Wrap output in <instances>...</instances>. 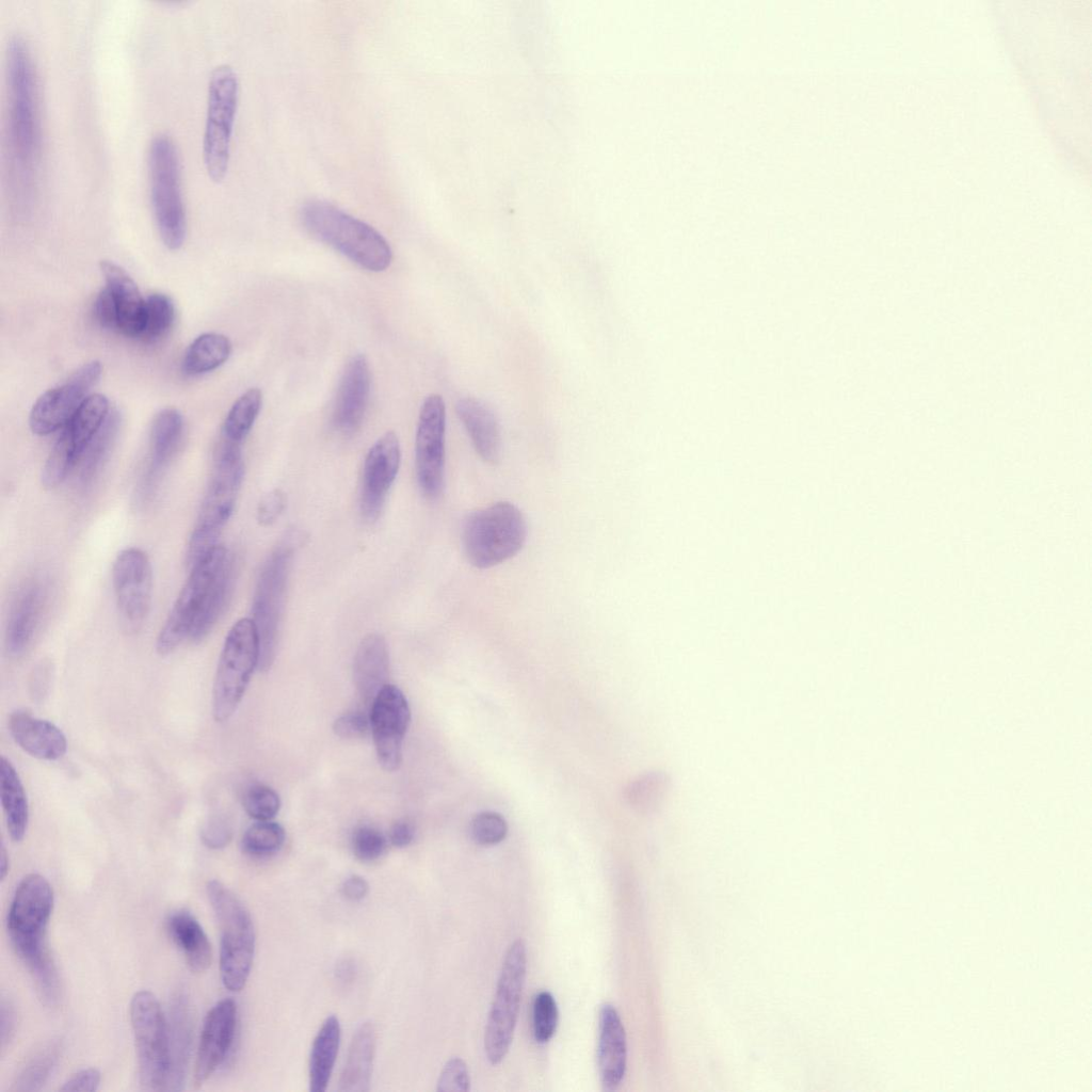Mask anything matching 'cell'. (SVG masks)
Here are the masks:
<instances>
[{
    "mask_svg": "<svg viewBox=\"0 0 1092 1092\" xmlns=\"http://www.w3.org/2000/svg\"><path fill=\"white\" fill-rule=\"evenodd\" d=\"M79 454L65 431L52 447L42 471V484L46 488L59 486L75 469Z\"/></svg>",
    "mask_w": 1092,
    "mask_h": 1092,
    "instance_id": "b9f144b4",
    "label": "cell"
},
{
    "mask_svg": "<svg viewBox=\"0 0 1092 1092\" xmlns=\"http://www.w3.org/2000/svg\"><path fill=\"white\" fill-rule=\"evenodd\" d=\"M284 828L273 821H257L247 828L241 839L242 851L253 857L270 856L285 842Z\"/></svg>",
    "mask_w": 1092,
    "mask_h": 1092,
    "instance_id": "ab89813d",
    "label": "cell"
},
{
    "mask_svg": "<svg viewBox=\"0 0 1092 1092\" xmlns=\"http://www.w3.org/2000/svg\"><path fill=\"white\" fill-rule=\"evenodd\" d=\"M0 1013L1 1048L4 1049L15 1033L16 1012L10 1001L2 999Z\"/></svg>",
    "mask_w": 1092,
    "mask_h": 1092,
    "instance_id": "11a10c76",
    "label": "cell"
},
{
    "mask_svg": "<svg viewBox=\"0 0 1092 1092\" xmlns=\"http://www.w3.org/2000/svg\"><path fill=\"white\" fill-rule=\"evenodd\" d=\"M101 1081V1074L95 1067L82 1069L73 1074L63 1086L61 1091L94 1092Z\"/></svg>",
    "mask_w": 1092,
    "mask_h": 1092,
    "instance_id": "f5cc1de1",
    "label": "cell"
},
{
    "mask_svg": "<svg viewBox=\"0 0 1092 1092\" xmlns=\"http://www.w3.org/2000/svg\"><path fill=\"white\" fill-rule=\"evenodd\" d=\"M446 405L441 396L429 395L421 404L416 438L415 467L418 485L428 498L444 487Z\"/></svg>",
    "mask_w": 1092,
    "mask_h": 1092,
    "instance_id": "5bb4252c",
    "label": "cell"
},
{
    "mask_svg": "<svg viewBox=\"0 0 1092 1092\" xmlns=\"http://www.w3.org/2000/svg\"><path fill=\"white\" fill-rule=\"evenodd\" d=\"M237 1005L231 998L218 1001L207 1013L200 1031L193 1073L199 1088L226 1059L236 1033Z\"/></svg>",
    "mask_w": 1092,
    "mask_h": 1092,
    "instance_id": "d6986e66",
    "label": "cell"
},
{
    "mask_svg": "<svg viewBox=\"0 0 1092 1092\" xmlns=\"http://www.w3.org/2000/svg\"><path fill=\"white\" fill-rule=\"evenodd\" d=\"M53 903V890L47 879L30 873L16 886L6 917L11 944L30 971L38 995L46 999L61 993L58 969L46 940Z\"/></svg>",
    "mask_w": 1092,
    "mask_h": 1092,
    "instance_id": "6da1fadb",
    "label": "cell"
},
{
    "mask_svg": "<svg viewBox=\"0 0 1092 1092\" xmlns=\"http://www.w3.org/2000/svg\"><path fill=\"white\" fill-rule=\"evenodd\" d=\"M239 83L231 66H216L208 83L203 160L209 178L221 182L227 175L230 142L238 107Z\"/></svg>",
    "mask_w": 1092,
    "mask_h": 1092,
    "instance_id": "30bf717a",
    "label": "cell"
},
{
    "mask_svg": "<svg viewBox=\"0 0 1092 1092\" xmlns=\"http://www.w3.org/2000/svg\"><path fill=\"white\" fill-rule=\"evenodd\" d=\"M469 833L476 844L481 846H493L499 844L505 838L508 824L499 814L494 812H482L471 819Z\"/></svg>",
    "mask_w": 1092,
    "mask_h": 1092,
    "instance_id": "f6af8a7d",
    "label": "cell"
},
{
    "mask_svg": "<svg viewBox=\"0 0 1092 1092\" xmlns=\"http://www.w3.org/2000/svg\"><path fill=\"white\" fill-rule=\"evenodd\" d=\"M285 508V496L279 489H274L262 497L257 509V519L262 526H270L276 521Z\"/></svg>",
    "mask_w": 1092,
    "mask_h": 1092,
    "instance_id": "816d5d0a",
    "label": "cell"
},
{
    "mask_svg": "<svg viewBox=\"0 0 1092 1092\" xmlns=\"http://www.w3.org/2000/svg\"><path fill=\"white\" fill-rule=\"evenodd\" d=\"M168 1028L170 1069L165 1091L184 1088L192 1045V1015L187 996L178 992L172 999Z\"/></svg>",
    "mask_w": 1092,
    "mask_h": 1092,
    "instance_id": "4316f807",
    "label": "cell"
},
{
    "mask_svg": "<svg viewBox=\"0 0 1092 1092\" xmlns=\"http://www.w3.org/2000/svg\"><path fill=\"white\" fill-rule=\"evenodd\" d=\"M351 846L353 854L357 860L373 862L385 853L387 840L375 828L362 825L354 831Z\"/></svg>",
    "mask_w": 1092,
    "mask_h": 1092,
    "instance_id": "bcb514c9",
    "label": "cell"
},
{
    "mask_svg": "<svg viewBox=\"0 0 1092 1092\" xmlns=\"http://www.w3.org/2000/svg\"><path fill=\"white\" fill-rule=\"evenodd\" d=\"M9 868H10L9 854L6 852V849H5L4 845L2 844V846H1V854H0V879H1V881H3L5 879V877L7 876Z\"/></svg>",
    "mask_w": 1092,
    "mask_h": 1092,
    "instance_id": "91938a15",
    "label": "cell"
},
{
    "mask_svg": "<svg viewBox=\"0 0 1092 1092\" xmlns=\"http://www.w3.org/2000/svg\"><path fill=\"white\" fill-rule=\"evenodd\" d=\"M180 179L175 143L165 133L156 134L148 149L149 198L160 238L172 251L182 246L187 234Z\"/></svg>",
    "mask_w": 1092,
    "mask_h": 1092,
    "instance_id": "52a82bcc",
    "label": "cell"
},
{
    "mask_svg": "<svg viewBox=\"0 0 1092 1092\" xmlns=\"http://www.w3.org/2000/svg\"><path fill=\"white\" fill-rule=\"evenodd\" d=\"M7 725L19 748L35 758L58 760L67 751L66 737L55 724L36 718L25 709L13 711Z\"/></svg>",
    "mask_w": 1092,
    "mask_h": 1092,
    "instance_id": "cb8c5ba5",
    "label": "cell"
},
{
    "mask_svg": "<svg viewBox=\"0 0 1092 1092\" xmlns=\"http://www.w3.org/2000/svg\"><path fill=\"white\" fill-rule=\"evenodd\" d=\"M94 318L103 328L112 331L118 328L116 306L107 287L98 293L94 302Z\"/></svg>",
    "mask_w": 1092,
    "mask_h": 1092,
    "instance_id": "f907efd6",
    "label": "cell"
},
{
    "mask_svg": "<svg viewBox=\"0 0 1092 1092\" xmlns=\"http://www.w3.org/2000/svg\"><path fill=\"white\" fill-rule=\"evenodd\" d=\"M47 598V585L41 579H31L19 590L10 610L5 631V648L10 656L22 655L32 642Z\"/></svg>",
    "mask_w": 1092,
    "mask_h": 1092,
    "instance_id": "7402d4cb",
    "label": "cell"
},
{
    "mask_svg": "<svg viewBox=\"0 0 1092 1092\" xmlns=\"http://www.w3.org/2000/svg\"><path fill=\"white\" fill-rule=\"evenodd\" d=\"M295 543L285 540L264 560L254 591L252 620L259 640L258 670L268 671L274 662L287 585Z\"/></svg>",
    "mask_w": 1092,
    "mask_h": 1092,
    "instance_id": "ba28073f",
    "label": "cell"
},
{
    "mask_svg": "<svg viewBox=\"0 0 1092 1092\" xmlns=\"http://www.w3.org/2000/svg\"><path fill=\"white\" fill-rule=\"evenodd\" d=\"M527 971V950L521 938L508 948L488 1013L484 1050L491 1064H499L511 1046Z\"/></svg>",
    "mask_w": 1092,
    "mask_h": 1092,
    "instance_id": "8fae6325",
    "label": "cell"
},
{
    "mask_svg": "<svg viewBox=\"0 0 1092 1092\" xmlns=\"http://www.w3.org/2000/svg\"><path fill=\"white\" fill-rule=\"evenodd\" d=\"M262 405V392L257 387L245 390L231 405L222 427L221 436L242 444L251 432Z\"/></svg>",
    "mask_w": 1092,
    "mask_h": 1092,
    "instance_id": "f35d334b",
    "label": "cell"
},
{
    "mask_svg": "<svg viewBox=\"0 0 1092 1092\" xmlns=\"http://www.w3.org/2000/svg\"><path fill=\"white\" fill-rule=\"evenodd\" d=\"M340 893L347 900L357 902L368 895L369 884L363 877L352 874L341 883Z\"/></svg>",
    "mask_w": 1092,
    "mask_h": 1092,
    "instance_id": "db71d44e",
    "label": "cell"
},
{
    "mask_svg": "<svg viewBox=\"0 0 1092 1092\" xmlns=\"http://www.w3.org/2000/svg\"><path fill=\"white\" fill-rule=\"evenodd\" d=\"M369 729V714L362 710L347 712L338 717L333 724L335 735L347 739L363 737Z\"/></svg>",
    "mask_w": 1092,
    "mask_h": 1092,
    "instance_id": "c3c4849f",
    "label": "cell"
},
{
    "mask_svg": "<svg viewBox=\"0 0 1092 1092\" xmlns=\"http://www.w3.org/2000/svg\"><path fill=\"white\" fill-rule=\"evenodd\" d=\"M389 653L380 633H369L359 643L353 662V681L366 705L388 684Z\"/></svg>",
    "mask_w": 1092,
    "mask_h": 1092,
    "instance_id": "484cf974",
    "label": "cell"
},
{
    "mask_svg": "<svg viewBox=\"0 0 1092 1092\" xmlns=\"http://www.w3.org/2000/svg\"><path fill=\"white\" fill-rule=\"evenodd\" d=\"M112 584L118 612L130 629H138L148 615L151 603L152 571L142 549H123L112 566Z\"/></svg>",
    "mask_w": 1092,
    "mask_h": 1092,
    "instance_id": "9a60e30c",
    "label": "cell"
},
{
    "mask_svg": "<svg viewBox=\"0 0 1092 1092\" xmlns=\"http://www.w3.org/2000/svg\"><path fill=\"white\" fill-rule=\"evenodd\" d=\"M370 729L381 767L392 772L402 761V745L411 722V710L403 692L387 684L370 705Z\"/></svg>",
    "mask_w": 1092,
    "mask_h": 1092,
    "instance_id": "2e32d148",
    "label": "cell"
},
{
    "mask_svg": "<svg viewBox=\"0 0 1092 1092\" xmlns=\"http://www.w3.org/2000/svg\"><path fill=\"white\" fill-rule=\"evenodd\" d=\"M258 660L256 626L250 617L240 619L225 638L214 676L211 704L216 722H225L234 714L258 668Z\"/></svg>",
    "mask_w": 1092,
    "mask_h": 1092,
    "instance_id": "9c48e42d",
    "label": "cell"
},
{
    "mask_svg": "<svg viewBox=\"0 0 1092 1092\" xmlns=\"http://www.w3.org/2000/svg\"><path fill=\"white\" fill-rule=\"evenodd\" d=\"M371 390V372L368 359L356 354L347 363L335 397L333 421L343 433L356 431L365 417Z\"/></svg>",
    "mask_w": 1092,
    "mask_h": 1092,
    "instance_id": "44dd1931",
    "label": "cell"
},
{
    "mask_svg": "<svg viewBox=\"0 0 1092 1092\" xmlns=\"http://www.w3.org/2000/svg\"><path fill=\"white\" fill-rule=\"evenodd\" d=\"M231 557L223 545H219L190 569V575L158 635L156 651L160 656L173 653L190 637L213 583Z\"/></svg>",
    "mask_w": 1092,
    "mask_h": 1092,
    "instance_id": "4fadbf2b",
    "label": "cell"
},
{
    "mask_svg": "<svg viewBox=\"0 0 1092 1092\" xmlns=\"http://www.w3.org/2000/svg\"><path fill=\"white\" fill-rule=\"evenodd\" d=\"M357 973L355 962L350 958L341 959L335 967V976L339 983L343 985L351 984Z\"/></svg>",
    "mask_w": 1092,
    "mask_h": 1092,
    "instance_id": "6f0895ef",
    "label": "cell"
},
{
    "mask_svg": "<svg viewBox=\"0 0 1092 1092\" xmlns=\"http://www.w3.org/2000/svg\"><path fill=\"white\" fill-rule=\"evenodd\" d=\"M559 1011L553 995L548 991L539 992L532 1003V1031L537 1043L548 1042L555 1034Z\"/></svg>",
    "mask_w": 1092,
    "mask_h": 1092,
    "instance_id": "7bdbcfd3",
    "label": "cell"
},
{
    "mask_svg": "<svg viewBox=\"0 0 1092 1092\" xmlns=\"http://www.w3.org/2000/svg\"><path fill=\"white\" fill-rule=\"evenodd\" d=\"M341 1039L336 1015H328L318 1030L310 1049L308 1082L310 1092H324L328 1086Z\"/></svg>",
    "mask_w": 1092,
    "mask_h": 1092,
    "instance_id": "4dcf8cb0",
    "label": "cell"
},
{
    "mask_svg": "<svg viewBox=\"0 0 1092 1092\" xmlns=\"http://www.w3.org/2000/svg\"><path fill=\"white\" fill-rule=\"evenodd\" d=\"M46 676H47L46 671L43 670V668L38 669V671L34 674V676H33V685H32V689L34 690L33 691L34 694H38V696L44 694V690H45V688H47V684H48L47 682L48 678H45Z\"/></svg>",
    "mask_w": 1092,
    "mask_h": 1092,
    "instance_id": "680465c9",
    "label": "cell"
},
{
    "mask_svg": "<svg viewBox=\"0 0 1092 1092\" xmlns=\"http://www.w3.org/2000/svg\"><path fill=\"white\" fill-rule=\"evenodd\" d=\"M415 836V829L411 822L406 820H398L392 824L389 831V841L397 848H404L408 846Z\"/></svg>",
    "mask_w": 1092,
    "mask_h": 1092,
    "instance_id": "9f6ffc18",
    "label": "cell"
},
{
    "mask_svg": "<svg viewBox=\"0 0 1092 1092\" xmlns=\"http://www.w3.org/2000/svg\"><path fill=\"white\" fill-rule=\"evenodd\" d=\"M119 427L118 412H110L101 428L81 452L75 468H77L78 481L83 487L93 482L107 463L115 445Z\"/></svg>",
    "mask_w": 1092,
    "mask_h": 1092,
    "instance_id": "d6a6232c",
    "label": "cell"
},
{
    "mask_svg": "<svg viewBox=\"0 0 1092 1092\" xmlns=\"http://www.w3.org/2000/svg\"><path fill=\"white\" fill-rule=\"evenodd\" d=\"M243 807L251 818L257 821H268L277 815L280 800L271 787L255 784L245 791Z\"/></svg>",
    "mask_w": 1092,
    "mask_h": 1092,
    "instance_id": "ee69618b",
    "label": "cell"
},
{
    "mask_svg": "<svg viewBox=\"0 0 1092 1092\" xmlns=\"http://www.w3.org/2000/svg\"><path fill=\"white\" fill-rule=\"evenodd\" d=\"M166 931L183 954L190 970L206 971L212 960L210 941L198 920L187 910L172 912L166 919Z\"/></svg>",
    "mask_w": 1092,
    "mask_h": 1092,
    "instance_id": "f1b7e54d",
    "label": "cell"
},
{
    "mask_svg": "<svg viewBox=\"0 0 1092 1092\" xmlns=\"http://www.w3.org/2000/svg\"><path fill=\"white\" fill-rule=\"evenodd\" d=\"M672 778L663 770H652L632 780L625 789L628 805L641 815H653L665 803Z\"/></svg>",
    "mask_w": 1092,
    "mask_h": 1092,
    "instance_id": "836d02e7",
    "label": "cell"
},
{
    "mask_svg": "<svg viewBox=\"0 0 1092 1092\" xmlns=\"http://www.w3.org/2000/svg\"><path fill=\"white\" fill-rule=\"evenodd\" d=\"M0 791L9 835L14 842H19L28 829V800L15 767L4 756L0 764Z\"/></svg>",
    "mask_w": 1092,
    "mask_h": 1092,
    "instance_id": "1f68e13d",
    "label": "cell"
},
{
    "mask_svg": "<svg viewBox=\"0 0 1092 1092\" xmlns=\"http://www.w3.org/2000/svg\"><path fill=\"white\" fill-rule=\"evenodd\" d=\"M236 579L234 556L213 583L207 599L194 622L189 639L199 642L208 636L228 605Z\"/></svg>",
    "mask_w": 1092,
    "mask_h": 1092,
    "instance_id": "e575fe53",
    "label": "cell"
},
{
    "mask_svg": "<svg viewBox=\"0 0 1092 1092\" xmlns=\"http://www.w3.org/2000/svg\"><path fill=\"white\" fill-rule=\"evenodd\" d=\"M375 1045V1028L371 1022H364L351 1040L347 1060L339 1077L338 1091H369Z\"/></svg>",
    "mask_w": 1092,
    "mask_h": 1092,
    "instance_id": "f546056e",
    "label": "cell"
},
{
    "mask_svg": "<svg viewBox=\"0 0 1092 1092\" xmlns=\"http://www.w3.org/2000/svg\"><path fill=\"white\" fill-rule=\"evenodd\" d=\"M100 270L117 310V332L127 337H140L145 316V300L129 274L116 263L101 260Z\"/></svg>",
    "mask_w": 1092,
    "mask_h": 1092,
    "instance_id": "d4e9b609",
    "label": "cell"
},
{
    "mask_svg": "<svg viewBox=\"0 0 1092 1092\" xmlns=\"http://www.w3.org/2000/svg\"><path fill=\"white\" fill-rule=\"evenodd\" d=\"M597 1066L603 1088L616 1090L626 1073L627 1042L620 1014L609 1002L598 1012Z\"/></svg>",
    "mask_w": 1092,
    "mask_h": 1092,
    "instance_id": "603a6c76",
    "label": "cell"
},
{
    "mask_svg": "<svg viewBox=\"0 0 1092 1092\" xmlns=\"http://www.w3.org/2000/svg\"><path fill=\"white\" fill-rule=\"evenodd\" d=\"M174 319L172 300L163 293H151L145 300L144 324L139 338L146 342L160 340L171 330Z\"/></svg>",
    "mask_w": 1092,
    "mask_h": 1092,
    "instance_id": "60d3db41",
    "label": "cell"
},
{
    "mask_svg": "<svg viewBox=\"0 0 1092 1092\" xmlns=\"http://www.w3.org/2000/svg\"><path fill=\"white\" fill-rule=\"evenodd\" d=\"M100 374V363L93 360L80 367L65 383L45 391L30 412L31 431L48 435L66 427Z\"/></svg>",
    "mask_w": 1092,
    "mask_h": 1092,
    "instance_id": "e0dca14e",
    "label": "cell"
},
{
    "mask_svg": "<svg viewBox=\"0 0 1092 1092\" xmlns=\"http://www.w3.org/2000/svg\"><path fill=\"white\" fill-rule=\"evenodd\" d=\"M232 838V828L223 817L211 818L202 829L200 839L209 849L225 848Z\"/></svg>",
    "mask_w": 1092,
    "mask_h": 1092,
    "instance_id": "681fc988",
    "label": "cell"
},
{
    "mask_svg": "<svg viewBox=\"0 0 1092 1092\" xmlns=\"http://www.w3.org/2000/svg\"><path fill=\"white\" fill-rule=\"evenodd\" d=\"M401 449L397 434L384 433L369 449L363 467L360 512L367 521L380 516L387 494L398 475Z\"/></svg>",
    "mask_w": 1092,
    "mask_h": 1092,
    "instance_id": "ac0fdd59",
    "label": "cell"
},
{
    "mask_svg": "<svg viewBox=\"0 0 1092 1092\" xmlns=\"http://www.w3.org/2000/svg\"><path fill=\"white\" fill-rule=\"evenodd\" d=\"M61 1046L51 1041L36 1049L20 1066L12 1083V1091H39L51 1076L59 1057Z\"/></svg>",
    "mask_w": 1092,
    "mask_h": 1092,
    "instance_id": "74e56055",
    "label": "cell"
},
{
    "mask_svg": "<svg viewBox=\"0 0 1092 1092\" xmlns=\"http://www.w3.org/2000/svg\"><path fill=\"white\" fill-rule=\"evenodd\" d=\"M231 342L219 333H205L195 338L186 351L182 370L188 375H199L222 366L230 356Z\"/></svg>",
    "mask_w": 1092,
    "mask_h": 1092,
    "instance_id": "d590c367",
    "label": "cell"
},
{
    "mask_svg": "<svg viewBox=\"0 0 1092 1092\" xmlns=\"http://www.w3.org/2000/svg\"><path fill=\"white\" fill-rule=\"evenodd\" d=\"M456 413L480 457L488 463L497 462L501 437L494 412L481 400L466 397L457 401Z\"/></svg>",
    "mask_w": 1092,
    "mask_h": 1092,
    "instance_id": "83f0119b",
    "label": "cell"
},
{
    "mask_svg": "<svg viewBox=\"0 0 1092 1092\" xmlns=\"http://www.w3.org/2000/svg\"><path fill=\"white\" fill-rule=\"evenodd\" d=\"M303 227L360 268L385 271L392 261L387 240L371 225L324 200L314 199L300 209Z\"/></svg>",
    "mask_w": 1092,
    "mask_h": 1092,
    "instance_id": "3957f363",
    "label": "cell"
},
{
    "mask_svg": "<svg viewBox=\"0 0 1092 1092\" xmlns=\"http://www.w3.org/2000/svg\"><path fill=\"white\" fill-rule=\"evenodd\" d=\"M243 477L241 445L221 436L214 450L209 483L187 547L191 558L199 559L220 545L221 532L235 510Z\"/></svg>",
    "mask_w": 1092,
    "mask_h": 1092,
    "instance_id": "277c9868",
    "label": "cell"
},
{
    "mask_svg": "<svg viewBox=\"0 0 1092 1092\" xmlns=\"http://www.w3.org/2000/svg\"><path fill=\"white\" fill-rule=\"evenodd\" d=\"M527 539V524L520 510L509 501L478 509L466 516L462 546L468 562L489 568L514 557Z\"/></svg>",
    "mask_w": 1092,
    "mask_h": 1092,
    "instance_id": "8992f818",
    "label": "cell"
},
{
    "mask_svg": "<svg viewBox=\"0 0 1092 1092\" xmlns=\"http://www.w3.org/2000/svg\"><path fill=\"white\" fill-rule=\"evenodd\" d=\"M130 1022L142 1089L165 1091L170 1069L168 1028L161 1006L151 992L142 990L132 996Z\"/></svg>",
    "mask_w": 1092,
    "mask_h": 1092,
    "instance_id": "7c38bea8",
    "label": "cell"
},
{
    "mask_svg": "<svg viewBox=\"0 0 1092 1092\" xmlns=\"http://www.w3.org/2000/svg\"><path fill=\"white\" fill-rule=\"evenodd\" d=\"M6 57L10 149L15 170L30 183L41 147L35 68L29 45L20 35L9 41Z\"/></svg>",
    "mask_w": 1092,
    "mask_h": 1092,
    "instance_id": "7a4b0ae2",
    "label": "cell"
},
{
    "mask_svg": "<svg viewBox=\"0 0 1092 1092\" xmlns=\"http://www.w3.org/2000/svg\"><path fill=\"white\" fill-rule=\"evenodd\" d=\"M109 413V400L107 397L94 394L81 403L67 423L64 431L69 436L79 456L87 443L101 428Z\"/></svg>",
    "mask_w": 1092,
    "mask_h": 1092,
    "instance_id": "8d00e7d4",
    "label": "cell"
},
{
    "mask_svg": "<svg viewBox=\"0 0 1092 1092\" xmlns=\"http://www.w3.org/2000/svg\"><path fill=\"white\" fill-rule=\"evenodd\" d=\"M470 1088L467 1064L459 1057L449 1059L444 1065L437 1081L439 1092H466Z\"/></svg>",
    "mask_w": 1092,
    "mask_h": 1092,
    "instance_id": "7dc6e473",
    "label": "cell"
},
{
    "mask_svg": "<svg viewBox=\"0 0 1092 1092\" xmlns=\"http://www.w3.org/2000/svg\"><path fill=\"white\" fill-rule=\"evenodd\" d=\"M183 433V418L175 408H164L149 429L147 465L141 479L139 497L144 502L155 494L161 476L176 454Z\"/></svg>",
    "mask_w": 1092,
    "mask_h": 1092,
    "instance_id": "ffe728a7",
    "label": "cell"
},
{
    "mask_svg": "<svg viewBox=\"0 0 1092 1092\" xmlns=\"http://www.w3.org/2000/svg\"><path fill=\"white\" fill-rule=\"evenodd\" d=\"M206 893L221 932V980L227 990L239 992L246 984L255 956L253 919L237 895L219 880H210Z\"/></svg>",
    "mask_w": 1092,
    "mask_h": 1092,
    "instance_id": "5b68a950",
    "label": "cell"
}]
</instances>
